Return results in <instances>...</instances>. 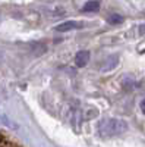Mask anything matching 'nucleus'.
Segmentation results:
<instances>
[{"instance_id": "obj_1", "label": "nucleus", "mask_w": 145, "mask_h": 147, "mask_svg": "<svg viewBox=\"0 0 145 147\" xmlns=\"http://www.w3.org/2000/svg\"><path fill=\"white\" fill-rule=\"evenodd\" d=\"M98 131L101 136L104 137H113V136H120L128 131V124L122 119H116V118H110V119H104L98 124Z\"/></svg>"}, {"instance_id": "obj_2", "label": "nucleus", "mask_w": 145, "mask_h": 147, "mask_svg": "<svg viewBox=\"0 0 145 147\" xmlns=\"http://www.w3.org/2000/svg\"><path fill=\"white\" fill-rule=\"evenodd\" d=\"M117 63H119V56L117 55H113L110 57H107L106 62L101 66V72H110V71H113L117 66Z\"/></svg>"}, {"instance_id": "obj_3", "label": "nucleus", "mask_w": 145, "mask_h": 147, "mask_svg": "<svg viewBox=\"0 0 145 147\" xmlns=\"http://www.w3.org/2000/svg\"><path fill=\"white\" fill-rule=\"evenodd\" d=\"M88 62H90V52H88V50H81V52L76 53V56H75V63H76V66L84 68V66H87Z\"/></svg>"}, {"instance_id": "obj_4", "label": "nucleus", "mask_w": 145, "mask_h": 147, "mask_svg": "<svg viewBox=\"0 0 145 147\" xmlns=\"http://www.w3.org/2000/svg\"><path fill=\"white\" fill-rule=\"evenodd\" d=\"M76 28H81V24L76 22V21H66L63 24L56 27V31L59 32H66V31H72V30H76Z\"/></svg>"}, {"instance_id": "obj_5", "label": "nucleus", "mask_w": 145, "mask_h": 147, "mask_svg": "<svg viewBox=\"0 0 145 147\" xmlns=\"http://www.w3.org/2000/svg\"><path fill=\"white\" fill-rule=\"evenodd\" d=\"M98 9H100V3L97 0H90L82 7L84 12H98Z\"/></svg>"}, {"instance_id": "obj_6", "label": "nucleus", "mask_w": 145, "mask_h": 147, "mask_svg": "<svg viewBox=\"0 0 145 147\" xmlns=\"http://www.w3.org/2000/svg\"><path fill=\"white\" fill-rule=\"evenodd\" d=\"M108 24H112V25H117V24H122L123 22V16L122 15H117V13H113L107 18Z\"/></svg>"}, {"instance_id": "obj_7", "label": "nucleus", "mask_w": 145, "mask_h": 147, "mask_svg": "<svg viewBox=\"0 0 145 147\" xmlns=\"http://www.w3.org/2000/svg\"><path fill=\"white\" fill-rule=\"evenodd\" d=\"M31 47H32V50H34V53H35V55L45 53V50H47L45 44H41V43H34V44H31Z\"/></svg>"}, {"instance_id": "obj_8", "label": "nucleus", "mask_w": 145, "mask_h": 147, "mask_svg": "<svg viewBox=\"0 0 145 147\" xmlns=\"http://www.w3.org/2000/svg\"><path fill=\"white\" fill-rule=\"evenodd\" d=\"M141 109H142V112L145 113V99H144V100L141 102Z\"/></svg>"}, {"instance_id": "obj_9", "label": "nucleus", "mask_w": 145, "mask_h": 147, "mask_svg": "<svg viewBox=\"0 0 145 147\" xmlns=\"http://www.w3.org/2000/svg\"><path fill=\"white\" fill-rule=\"evenodd\" d=\"M144 32H145V25L141 27V34H144Z\"/></svg>"}, {"instance_id": "obj_10", "label": "nucleus", "mask_w": 145, "mask_h": 147, "mask_svg": "<svg viewBox=\"0 0 145 147\" xmlns=\"http://www.w3.org/2000/svg\"><path fill=\"white\" fill-rule=\"evenodd\" d=\"M3 141V136H0V143H2Z\"/></svg>"}]
</instances>
